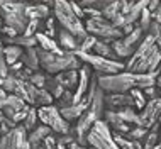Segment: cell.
<instances>
[{
  "instance_id": "cell-1",
  "label": "cell",
  "mask_w": 161,
  "mask_h": 149,
  "mask_svg": "<svg viewBox=\"0 0 161 149\" xmlns=\"http://www.w3.org/2000/svg\"><path fill=\"white\" fill-rule=\"evenodd\" d=\"M53 12H54L56 20L61 24V27L68 29L71 34H75L80 42H81V39H85L88 36V32L85 29V24L81 22V19H78L75 15L71 5H69V0H56Z\"/></svg>"
},
{
  "instance_id": "cell-2",
  "label": "cell",
  "mask_w": 161,
  "mask_h": 149,
  "mask_svg": "<svg viewBox=\"0 0 161 149\" xmlns=\"http://www.w3.org/2000/svg\"><path fill=\"white\" fill-rule=\"evenodd\" d=\"M98 74V86L105 93H127L130 88H136L137 73L120 71L114 74Z\"/></svg>"
},
{
  "instance_id": "cell-3",
  "label": "cell",
  "mask_w": 161,
  "mask_h": 149,
  "mask_svg": "<svg viewBox=\"0 0 161 149\" xmlns=\"http://www.w3.org/2000/svg\"><path fill=\"white\" fill-rule=\"evenodd\" d=\"M85 29L88 34L102 39V41L112 44V41L115 39H122L124 32L120 27H115L110 20H107L105 17H86L85 20Z\"/></svg>"
},
{
  "instance_id": "cell-4",
  "label": "cell",
  "mask_w": 161,
  "mask_h": 149,
  "mask_svg": "<svg viewBox=\"0 0 161 149\" xmlns=\"http://www.w3.org/2000/svg\"><path fill=\"white\" fill-rule=\"evenodd\" d=\"M76 54L78 59H81L85 64H90L93 68V71L102 73V74H114V73H120L125 68V64L119 59H108L98 54H92V52H83V51H73Z\"/></svg>"
},
{
  "instance_id": "cell-5",
  "label": "cell",
  "mask_w": 161,
  "mask_h": 149,
  "mask_svg": "<svg viewBox=\"0 0 161 149\" xmlns=\"http://www.w3.org/2000/svg\"><path fill=\"white\" fill-rule=\"evenodd\" d=\"M86 139H88V146L97 149H120L112 137V129L103 119L95 120L93 127L86 132Z\"/></svg>"
},
{
  "instance_id": "cell-6",
  "label": "cell",
  "mask_w": 161,
  "mask_h": 149,
  "mask_svg": "<svg viewBox=\"0 0 161 149\" xmlns=\"http://www.w3.org/2000/svg\"><path fill=\"white\" fill-rule=\"evenodd\" d=\"M37 117L41 124H46L53 129L54 134L61 135L71 132V122H68L61 115L59 108L56 105H46V107H39L37 108Z\"/></svg>"
},
{
  "instance_id": "cell-7",
  "label": "cell",
  "mask_w": 161,
  "mask_h": 149,
  "mask_svg": "<svg viewBox=\"0 0 161 149\" xmlns=\"http://www.w3.org/2000/svg\"><path fill=\"white\" fill-rule=\"evenodd\" d=\"M0 149H31L24 124H19L10 132L0 135Z\"/></svg>"
},
{
  "instance_id": "cell-8",
  "label": "cell",
  "mask_w": 161,
  "mask_h": 149,
  "mask_svg": "<svg viewBox=\"0 0 161 149\" xmlns=\"http://www.w3.org/2000/svg\"><path fill=\"white\" fill-rule=\"evenodd\" d=\"M159 115H161V98L156 97V98L147 100L146 107L141 108V112H139V125L151 129L158 122Z\"/></svg>"
},
{
  "instance_id": "cell-9",
  "label": "cell",
  "mask_w": 161,
  "mask_h": 149,
  "mask_svg": "<svg viewBox=\"0 0 161 149\" xmlns=\"http://www.w3.org/2000/svg\"><path fill=\"white\" fill-rule=\"evenodd\" d=\"M93 74V68L90 64H81L80 68V80H78V86L73 93V105L80 103L83 97L86 95V90H88V85H90V78Z\"/></svg>"
},
{
  "instance_id": "cell-10",
  "label": "cell",
  "mask_w": 161,
  "mask_h": 149,
  "mask_svg": "<svg viewBox=\"0 0 161 149\" xmlns=\"http://www.w3.org/2000/svg\"><path fill=\"white\" fill-rule=\"evenodd\" d=\"M125 107H134L130 93H105V110H120Z\"/></svg>"
},
{
  "instance_id": "cell-11",
  "label": "cell",
  "mask_w": 161,
  "mask_h": 149,
  "mask_svg": "<svg viewBox=\"0 0 161 149\" xmlns=\"http://www.w3.org/2000/svg\"><path fill=\"white\" fill-rule=\"evenodd\" d=\"M49 134H53V129L46 124H41L34 130H31L27 135V141L31 144V149H44V139Z\"/></svg>"
},
{
  "instance_id": "cell-12",
  "label": "cell",
  "mask_w": 161,
  "mask_h": 149,
  "mask_svg": "<svg viewBox=\"0 0 161 149\" xmlns=\"http://www.w3.org/2000/svg\"><path fill=\"white\" fill-rule=\"evenodd\" d=\"M102 119L107 122V125L110 127L112 130H117V132H120V134H129L130 124H127L125 120H122V117L119 115V112H115V110H105V112H103Z\"/></svg>"
},
{
  "instance_id": "cell-13",
  "label": "cell",
  "mask_w": 161,
  "mask_h": 149,
  "mask_svg": "<svg viewBox=\"0 0 161 149\" xmlns=\"http://www.w3.org/2000/svg\"><path fill=\"white\" fill-rule=\"evenodd\" d=\"M3 19V24L10 25V27H14L17 30V34L19 36H22L25 32V27H27L29 24V17L25 15V12H14V14H5L2 17Z\"/></svg>"
},
{
  "instance_id": "cell-14",
  "label": "cell",
  "mask_w": 161,
  "mask_h": 149,
  "mask_svg": "<svg viewBox=\"0 0 161 149\" xmlns=\"http://www.w3.org/2000/svg\"><path fill=\"white\" fill-rule=\"evenodd\" d=\"M98 117H97V113H95L92 108H86V110L81 113V117L78 119V122H76V125H75V130H76V135H83V134H86L90 129L93 127V124H95V120H97Z\"/></svg>"
},
{
  "instance_id": "cell-15",
  "label": "cell",
  "mask_w": 161,
  "mask_h": 149,
  "mask_svg": "<svg viewBox=\"0 0 161 149\" xmlns=\"http://www.w3.org/2000/svg\"><path fill=\"white\" fill-rule=\"evenodd\" d=\"M58 44L64 51H76L80 47V41L76 39L75 34H71L68 29L61 27L58 30Z\"/></svg>"
},
{
  "instance_id": "cell-16",
  "label": "cell",
  "mask_w": 161,
  "mask_h": 149,
  "mask_svg": "<svg viewBox=\"0 0 161 149\" xmlns=\"http://www.w3.org/2000/svg\"><path fill=\"white\" fill-rule=\"evenodd\" d=\"M54 76L66 90H76L78 80H80V69H66V71H61Z\"/></svg>"
},
{
  "instance_id": "cell-17",
  "label": "cell",
  "mask_w": 161,
  "mask_h": 149,
  "mask_svg": "<svg viewBox=\"0 0 161 149\" xmlns=\"http://www.w3.org/2000/svg\"><path fill=\"white\" fill-rule=\"evenodd\" d=\"M88 107H90V103L86 102V100H81V102L76 103V105H69V107L59 108V112H61V115H63L68 122H75V120L80 119L81 113H83Z\"/></svg>"
},
{
  "instance_id": "cell-18",
  "label": "cell",
  "mask_w": 161,
  "mask_h": 149,
  "mask_svg": "<svg viewBox=\"0 0 161 149\" xmlns=\"http://www.w3.org/2000/svg\"><path fill=\"white\" fill-rule=\"evenodd\" d=\"M20 61L24 63L25 68L32 69V71H39V68H41V61H39V56H37V46L36 47H24V52H22Z\"/></svg>"
},
{
  "instance_id": "cell-19",
  "label": "cell",
  "mask_w": 161,
  "mask_h": 149,
  "mask_svg": "<svg viewBox=\"0 0 161 149\" xmlns=\"http://www.w3.org/2000/svg\"><path fill=\"white\" fill-rule=\"evenodd\" d=\"M36 39H37V46L42 47V49L46 51H51V52H56V54H64V49H61L59 47V44L54 41L53 37L46 36L44 32H36Z\"/></svg>"
},
{
  "instance_id": "cell-20",
  "label": "cell",
  "mask_w": 161,
  "mask_h": 149,
  "mask_svg": "<svg viewBox=\"0 0 161 149\" xmlns=\"http://www.w3.org/2000/svg\"><path fill=\"white\" fill-rule=\"evenodd\" d=\"M90 108L97 113L98 119H102V117H103V112H105V91L100 88V86L97 88V91H95L93 100L90 102Z\"/></svg>"
},
{
  "instance_id": "cell-21",
  "label": "cell",
  "mask_w": 161,
  "mask_h": 149,
  "mask_svg": "<svg viewBox=\"0 0 161 149\" xmlns=\"http://www.w3.org/2000/svg\"><path fill=\"white\" fill-rule=\"evenodd\" d=\"M25 15L29 19H47L49 17V7L44 5V3H37V5H31L27 3L25 7Z\"/></svg>"
},
{
  "instance_id": "cell-22",
  "label": "cell",
  "mask_w": 161,
  "mask_h": 149,
  "mask_svg": "<svg viewBox=\"0 0 161 149\" xmlns=\"http://www.w3.org/2000/svg\"><path fill=\"white\" fill-rule=\"evenodd\" d=\"M44 88L49 91L51 95H53L54 100H58V98L64 93V90H66V88H64V86L61 85V83L56 80L54 74H49V73L46 74V85H44Z\"/></svg>"
},
{
  "instance_id": "cell-23",
  "label": "cell",
  "mask_w": 161,
  "mask_h": 149,
  "mask_svg": "<svg viewBox=\"0 0 161 149\" xmlns=\"http://www.w3.org/2000/svg\"><path fill=\"white\" fill-rule=\"evenodd\" d=\"M110 46H112V49L115 51V54H117L119 59H129L130 56L134 54V51H136V47L127 46L122 39H115V41H112Z\"/></svg>"
},
{
  "instance_id": "cell-24",
  "label": "cell",
  "mask_w": 161,
  "mask_h": 149,
  "mask_svg": "<svg viewBox=\"0 0 161 149\" xmlns=\"http://www.w3.org/2000/svg\"><path fill=\"white\" fill-rule=\"evenodd\" d=\"M22 52H24L22 46H17V44H5L3 46V54H5V59H7L8 66L17 63V61H20Z\"/></svg>"
},
{
  "instance_id": "cell-25",
  "label": "cell",
  "mask_w": 161,
  "mask_h": 149,
  "mask_svg": "<svg viewBox=\"0 0 161 149\" xmlns=\"http://www.w3.org/2000/svg\"><path fill=\"white\" fill-rule=\"evenodd\" d=\"M92 51L95 52V54H98V56H103V58L119 59V58H117V54H115V51L112 49V46L108 44V42L102 41V39H97V42H95V46H93ZM119 61H120V59H119Z\"/></svg>"
},
{
  "instance_id": "cell-26",
  "label": "cell",
  "mask_w": 161,
  "mask_h": 149,
  "mask_svg": "<svg viewBox=\"0 0 161 149\" xmlns=\"http://www.w3.org/2000/svg\"><path fill=\"white\" fill-rule=\"evenodd\" d=\"M144 34H146V32H144L141 27H136L132 32L125 34V36L122 37V41H124L127 46H130V47H137V44L142 41V36H144Z\"/></svg>"
},
{
  "instance_id": "cell-27",
  "label": "cell",
  "mask_w": 161,
  "mask_h": 149,
  "mask_svg": "<svg viewBox=\"0 0 161 149\" xmlns=\"http://www.w3.org/2000/svg\"><path fill=\"white\" fill-rule=\"evenodd\" d=\"M37 108L34 107V105H31V108H29V112H27V115H25V119L22 120V124L25 127V130L27 132H31V130H34L37 127Z\"/></svg>"
},
{
  "instance_id": "cell-28",
  "label": "cell",
  "mask_w": 161,
  "mask_h": 149,
  "mask_svg": "<svg viewBox=\"0 0 161 149\" xmlns=\"http://www.w3.org/2000/svg\"><path fill=\"white\" fill-rule=\"evenodd\" d=\"M119 115L122 117V120H125L127 124H132V125H139V113L134 110V107H125V108H120Z\"/></svg>"
},
{
  "instance_id": "cell-29",
  "label": "cell",
  "mask_w": 161,
  "mask_h": 149,
  "mask_svg": "<svg viewBox=\"0 0 161 149\" xmlns=\"http://www.w3.org/2000/svg\"><path fill=\"white\" fill-rule=\"evenodd\" d=\"M129 93H130V97H132V100H134V108H139V110H141V108L146 107L147 98H146L144 91H142L141 88H130Z\"/></svg>"
},
{
  "instance_id": "cell-30",
  "label": "cell",
  "mask_w": 161,
  "mask_h": 149,
  "mask_svg": "<svg viewBox=\"0 0 161 149\" xmlns=\"http://www.w3.org/2000/svg\"><path fill=\"white\" fill-rule=\"evenodd\" d=\"M114 2V0H80V5L81 7H92V8H97V10H103V8H107L110 3Z\"/></svg>"
},
{
  "instance_id": "cell-31",
  "label": "cell",
  "mask_w": 161,
  "mask_h": 149,
  "mask_svg": "<svg viewBox=\"0 0 161 149\" xmlns=\"http://www.w3.org/2000/svg\"><path fill=\"white\" fill-rule=\"evenodd\" d=\"M147 132H149V129H146V127H142V125H134V127H130V130H129V134H125L129 139H136V141H144L146 139V135Z\"/></svg>"
},
{
  "instance_id": "cell-32",
  "label": "cell",
  "mask_w": 161,
  "mask_h": 149,
  "mask_svg": "<svg viewBox=\"0 0 161 149\" xmlns=\"http://www.w3.org/2000/svg\"><path fill=\"white\" fill-rule=\"evenodd\" d=\"M139 27H141L144 32L147 34V29H149V25H151V22H153V17H151V10L149 8H142V12H141V17H139Z\"/></svg>"
},
{
  "instance_id": "cell-33",
  "label": "cell",
  "mask_w": 161,
  "mask_h": 149,
  "mask_svg": "<svg viewBox=\"0 0 161 149\" xmlns=\"http://www.w3.org/2000/svg\"><path fill=\"white\" fill-rule=\"evenodd\" d=\"M17 85H19V78H17L15 74H12V73H8V76H5L3 81H2V88L7 90L8 93H14Z\"/></svg>"
},
{
  "instance_id": "cell-34",
  "label": "cell",
  "mask_w": 161,
  "mask_h": 149,
  "mask_svg": "<svg viewBox=\"0 0 161 149\" xmlns=\"http://www.w3.org/2000/svg\"><path fill=\"white\" fill-rule=\"evenodd\" d=\"M73 93H75V91L64 90V93H63L58 100H56V107H58V108H64V107L73 105Z\"/></svg>"
},
{
  "instance_id": "cell-35",
  "label": "cell",
  "mask_w": 161,
  "mask_h": 149,
  "mask_svg": "<svg viewBox=\"0 0 161 149\" xmlns=\"http://www.w3.org/2000/svg\"><path fill=\"white\" fill-rule=\"evenodd\" d=\"M97 39L98 37H95L92 36V34H88L85 39H81V42H80V47H78V51H83V52H90L93 49V46H95V42H97Z\"/></svg>"
},
{
  "instance_id": "cell-36",
  "label": "cell",
  "mask_w": 161,
  "mask_h": 149,
  "mask_svg": "<svg viewBox=\"0 0 161 149\" xmlns=\"http://www.w3.org/2000/svg\"><path fill=\"white\" fill-rule=\"evenodd\" d=\"M46 74L47 73H42V71H34L32 73V76H31V81L32 85H36L37 88H44V85H46Z\"/></svg>"
},
{
  "instance_id": "cell-37",
  "label": "cell",
  "mask_w": 161,
  "mask_h": 149,
  "mask_svg": "<svg viewBox=\"0 0 161 149\" xmlns=\"http://www.w3.org/2000/svg\"><path fill=\"white\" fill-rule=\"evenodd\" d=\"M39 20L41 19H31L27 24V27H25V32L24 36H36V32H39L37 27H39Z\"/></svg>"
},
{
  "instance_id": "cell-38",
  "label": "cell",
  "mask_w": 161,
  "mask_h": 149,
  "mask_svg": "<svg viewBox=\"0 0 161 149\" xmlns=\"http://www.w3.org/2000/svg\"><path fill=\"white\" fill-rule=\"evenodd\" d=\"M0 34H2V39H12V37H15V36H19L17 34V30L14 27H10V25H7V24H3L2 25V30H0Z\"/></svg>"
},
{
  "instance_id": "cell-39",
  "label": "cell",
  "mask_w": 161,
  "mask_h": 149,
  "mask_svg": "<svg viewBox=\"0 0 161 149\" xmlns=\"http://www.w3.org/2000/svg\"><path fill=\"white\" fill-rule=\"evenodd\" d=\"M69 5H71L73 12H75V15L78 17V19H83V17H85V10H83V7H81L80 3L75 2V0H69Z\"/></svg>"
},
{
  "instance_id": "cell-40",
  "label": "cell",
  "mask_w": 161,
  "mask_h": 149,
  "mask_svg": "<svg viewBox=\"0 0 161 149\" xmlns=\"http://www.w3.org/2000/svg\"><path fill=\"white\" fill-rule=\"evenodd\" d=\"M142 91H144V95H146V98H147V100H151V98H156V97H158V86H156V85L147 86V88H144Z\"/></svg>"
},
{
  "instance_id": "cell-41",
  "label": "cell",
  "mask_w": 161,
  "mask_h": 149,
  "mask_svg": "<svg viewBox=\"0 0 161 149\" xmlns=\"http://www.w3.org/2000/svg\"><path fill=\"white\" fill-rule=\"evenodd\" d=\"M85 15L88 17H103L102 15V10H97V8H92V7H85Z\"/></svg>"
},
{
  "instance_id": "cell-42",
  "label": "cell",
  "mask_w": 161,
  "mask_h": 149,
  "mask_svg": "<svg viewBox=\"0 0 161 149\" xmlns=\"http://www.w3.org/2000/svg\"><path fill=\"white\" fill-rule=\"evenodd\" d=\"M22 68H24V63H22V61H17V63H14V64H10V66H8L10 73H17L19 69H22Z\"/></svg>"
},
{
  "instance_id": "cell-43",
  "label": "cell",
  "mask_w": 161,
  "mask_h": 149,
  "mask_svg": "<svg viewBox=\"0 0 161 149\" xmlns=\"http://www.w3.org/2000/svg\"><path fill=\"white\" fill-rule=\"evenodd\" d=\"M159 5H161V0H149V3H147V8L153 12V10H156V8H158Z\"/></svg>"
},
{
  "instance_id": "cell-44",
  "label": "cell",
  "mask_w": 161,
  "mask_h": 149,
  "mask_svg": "<svg viewBox=\"0 0 161 149\" xmlns=\"http://www.w3.org/2000/svg\"><path fill=\"white\" fill-rule=\"evenodd\" d=\"M42 3H44V5H47L49 8H54V3H56V0H42Z\"/></svg>"
},
{
  "instance_id": "cell-45",
  "label": "cell",
  "mask_w": 161,
  "mask_h": 149,
  "mask_svg": "<svg viewBox=\"0 0 161 149\" xmlns=\"http://www.w3.org/2000/svg\"><path fill=\"white\" fill-rule=\"evenodd\" d=\"M8 97V91L7 90H3L2 86H0V100H5Z\"/></svg>"
},
{
  "instance_id": "cell-46",
  "label": "cell",
  "mask_w": 161,
  "mask_h": 149,
  "mask_svg": "<svg viewBox=\"0 0 161 149\" xmlns=\"http://www.w3.org/2000/svg\"><path fill=\"white\" fill-rule=\"evenodd\" d=\"M56 149H68V147H66V144H63V142H58V144H56Z\"/></svg>"
},
{
  "instance_id": "cell-47",
  "label": "cell",
  "mask_w": 161,
  "mask_h": 149,
  "mask_svg": "<svg viewBox=\"0 0 161 149\" xmlns=\"http://www.w3.org/2000/svg\"><path fill=\"white\" fill-rule=\"evenodd\" d=\"M156 46H158V49L161 52V37H156Z\"/></svg>"
},
{
  "instance_id": "cell-48",
  "label": "cell",
  "mask_w": 161,
  "mask_h": 149,
  "mask_svg": "<svg viewBox=\"0 0 161 149\" xmlns=\"http://www.w3.org/2000/svg\"><path fill=\"white\" fill-rule=\"evenodd\" d=\"M3 119H5V113H3V110H2V108H0V122H2Z\"/></svg>"
},
{
  "instance_id": "cell-49",
  "label": "cell",
  "mask_w": 161,
  "mask_h": 149,
  "mask_svg": "<svg viewBox=\"0 0 161 149\" xmlns=\"http://www.w3.org/2000/svg\"><path fill=\"white\" fill-rule=\"evenodd\" d=\"M156 86H161V74L158 76V80H156Z\"/></svg>"
},
{
  "instance_id": "cell-50",
  "label": "cell",
  "mask_w": 161,
  "mask_h": 149,
  "mask_svg": "<svg viewBox=\"0 0 161 149\" xmlns=\"http://www.w3.org/2000/svg\"><path fill=\"white\" fill-rule=\"evenodd\" d=\"M154 149H161V141L158 142V144H156V146H154Z\"/></svg>"
},
{
  "instance_id": "cell-51",
  "label": "cell",
  "mask_w": 161,
  "mask_h": 149,
  "mask_svg": "<svg viewBox=\"0 0 161 149\" xmlns=\"http://www.w3.org/2000/svg\"><path fill=\"white\" fill-rule=\"evenodd\" d=\"M2 25H3V19L0 17V30H2Z\"/></svg>"
},
{
  "instance_id": "cell-52",
  "label": "cell",
  "mask_w": 161,
  "mask_h": 149,
  "mask_svg": "<svg viewBox=\"0 0 161 149\" xmlns=\"http://www.w3.org/2000/svg\"><path fill=\"white\" fill-rule=\"evenodd\" d=\"M158 97L161 98V86H158Z\"/></svg>"
},
{
  "instance_id": "cell-53",
  "label": "cell",
  "mask_w": 161,
  "mask_h": 149,
  "mask_svg": "<svg viewBox=\"0 0 161 149\" xmlns=\"http://www.w3.org/2000/svg\"><path fill=\"white\" fill-rule=\"evenodd\" d=\"M2 81H3V78H2V76H0V86H2Z\"/></svg>"
},
{
  "instance_id": "cell-54",
  "label": "cell",
  "mask_w": 161,
  "mask_h": 149,
  "mask_svg": "<svg viewBox=\"0 0 161 149\" xmlns=\"http://www.w3.org/2000/svg\"><path fill=\"white\" fill-rule=\"evenodd\" d=\"M86 149H97V147H93V146H88V147H86Z\"/></svg>"
},
{
  "instance_id": "cell-55",
  "label": "cell",
  "mask_w": 161,
  "mask_h": 149,
  "mask_svg": "<svg viewBox=\"0 0 161 149\" xmlns=\"http://www.w3.org/2000/svg\"><path fill=\"white\" fill-rule=\"evenodd\" d=\"M159 141H161V125H159Z\"/></svg>"
},
{
  "instance_id": "cell-56",
  "label": "cell",
  "mask_w": 161,
  "mask_h": 149,
  "mask_svg": "<svg viewBox=\"0 0 161 149\" xmlns=\"http://www.w3.org/2000/svg\"><path fill=\"white\" fill-rule=\"evenodd\" d=\"M78 149H86V147H85V146H80V147H78Z\"/></svg>"
}]
</instances>
